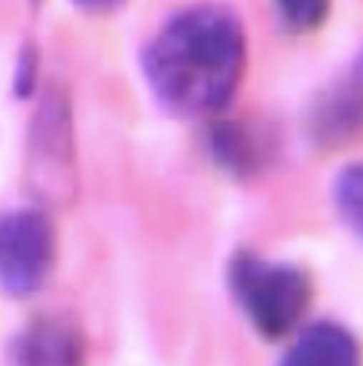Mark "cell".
Segmentation results:
<instances>
[{
  "label": "cell",
  "instance_id": "1",
  "mask_svg": "<svg viewBox=\"0 0 363 366\" xmlns=\"http://www.w3.org/2000/svg\"><path fill=\"white\" fill-rule=\"evenodd\" d=\"M244 23L224 3H193L168 16L142 49V76L155 102L176 117L224 112L244 81Z\"/></svg>",
  "mask_w": 363,
  "mask_h": 366
},
{
  "label": "cell",
  "instance_id": "2",
  "mask_svg": "<svg viewBox=\"0 0 363 366\" xmlns=\"http://www.w3.org/2000/svg\"><path fill=\"white\" fill-rule=\"evenodd\" d=\"M229 287L259 336L282 338L305 318L312 280L300 264L239 252L229 264Z\"/></svg>",
  "mask_w": 363,
  "mask_h": 366
},
{
  "label": "cell",
  "instance_id": "3",
  "mask_svg": "<svg viewBox=\"0 0 363 366\" xmlns=\"http://www.w3.org/2000/svg\"><path fill=\"white\" fill-rule=\"evenodd\" d=\"M56 262V232L49 217L21 209L0 219V285L13 295L41 290Z\"/></svg>",
  "mask_w": 363,
  "mask_h": 366
},
{
  "label": "cell",
  "instance_id": "4",
  "mask_svg": "<svg viewBox=\"0 0 363 366\" xmlns=\"http://www.w3.org/2000/svg\"><path fill=\"white\" fill-rule=\"evenodd\" d=\"M279 366H361V346L341 323L315 320L289 343Z\"/></svg>",
  "mask_w": 363,
  "mask_h": 366
},
{
  "label": "cell",
  "instance_id": "5",
  "mask_svg": "<svg viewBox=\"0 0 363 366\" xmlns=\"http://www.w3.org/2000/svg\"><path fill=\"white\" fill-rule=\"evenodd\" d=\"M21 366H79V341L56 320H41L18 343Z\"/></svg>",
  "mask_w": 363,
  "mask_h": 366
},
{
  "label": "cell",
  "instance_id": "6",
  "mask_svg": "<svg viewBox=\"0 0 363 366\" xmlns=\"http://www.w3.org/2000/svg\"><path fill=\"white\" fill-rule=\"evenodd\" d=\"M262 143L264 140L257 132L247 130L234 120H222L219 125H214L209 137L216 163L234 176H249L262 166V150H264Z\"/></svg>",
  "mask_w": 363,
  "mask_h": 366
},
{
  "label": "cell",
  "instance_id": "7",
  "mask_svg": "<svg viewBox=\"0 0 363 366\" xmlns=\"http://www.w3.org/2000/svg\"><path fill=\"white\" fill-rule=\"evenodd\" d=\"M363 125V81H351L325 94L315 104L312 127L320 140H338Z\"/></svg>",
  "mask_w": 363,
  "mask_h": 366
},
{
  "label": "cell",
  "instance_id": "8",
  "mask_svg": "<svg viewBox=\"0 0 363 366\" xmlns=\"http://www.w3.org/2000/svg\"><path fill=\"white\" fill-rule=\"evenodd\" d=\"M333 204L341 222L363 244V160H353L333 181Z\"/></svg>",
  "mask_w": 363,
  "mask_h": 366
},
{
  "label": "cell",
  "instance_id": "9",
  "mask_svg": "<svg viewBox=\"0 0 363 366\" xmlns=\"http://www.w3.org/2000/svg\"><path fill=\"white\" fill-rule=\"evenodd\" d=\"M274 8L289 34H312L330 18L333 0H274Z\"/></svg>",
  "mask_w": 363,
  "mask_h": 366
},
{
  "label": "cell",
  "instance_id": "10",
  "mask_svg": "<svg viewBox=\"0 0 363 366\" xmlns=\"http://www.w3.org/2000/svg\"><path fill=\"white\" fill-rule=\"evenodd\" d=\"M71 3L86 13H112L127 0H71Z\"/></svg>",
  "mask_w": 363,
  "mask_h": 366
},
{
  "label": "cell",
  "instance_id": "11",
  "mask_svg": "<svg viewBox=\"0 0 363 366\" xmlns=\"http://www.w3.org/2000/svg\"><path fill=\"white\" fill-rule=\"evenodd\" d=\"M358 79L363 81V59H361V61H358Z\"/></svg>",
  "mask_w": 363,
  "mask_h": 366
}]
</instances>
